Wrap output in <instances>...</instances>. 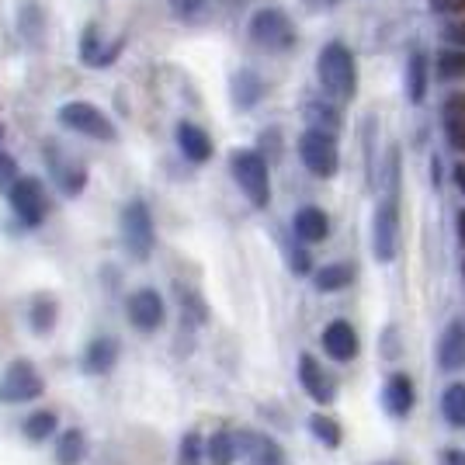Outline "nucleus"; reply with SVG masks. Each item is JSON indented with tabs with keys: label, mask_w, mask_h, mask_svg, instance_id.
Listing matches in <instances>:
<instances>
[{
	"label": "nucleus",
	"mask_w": 465,
	"mask_h": 465,
	"mask_svg": "<svg viewBox=\"0 0 465 465\" xmlns=\"http://www.w3.org/2000/svg\"><path fill=\"white\" fill-rule=\"evenodd\" d=\"M316 74H320V84L330 97L337 101H348L354 97V87H358V70H354V56L344 42H330L320 53V63H316Z\"/></svg>",
	"instance_id": "1"
},
{
	"label": "nucleus",
	"mask_w": 465,
	"mask_h": 465,
	"mask_svg": "<svg viewBox=\"0 0 465 465\" xmlns=\"http://www.w3.org/2000/svg\"><path fill=\"white\" fill-rule=\"evenodd\" d=\"M232 177L240 184V192L251 198V205L264 209L272 202V177H268V163L257 150H236L230 156Z\"/></svg>",
	"instance_id": "2"
},
{
	"label": "nucleus",
	"mask_w": 465,
	"mask_h": 465,
	"mask_svg": "<svg viewBox=\"0 0 465 465\" xmlns=\"http://www.w3.org/2000/svg\"><path fill=\"white\" fill-rule=\"evenodd\" d=\"M251 39L264 53H285L295 45V25L285 11L278 7H261L251 18Z\"/></svg>",
	"instance_id": "3"
},
{
	"label": "nucleus",
	"mask_w": 465,
	"mask_h": 465,
	"mask_svg": "<svg viewBox=\"0 0 465 465\" xmlns=\"http://www.w3.org/2000/svg\"><path fill=\"white\" fill-rule=\"evenodd\" d=\"M59 122H63L66 129L80 133V136L101 139V143H112V139H115L112 118L104 115L97 104H87V101H70V104H63V108H59Z\"/></svg>",
	"instance_id": "4"
},
{
	"label": "nucleus",
	"mask_w": 465,
	"mask_h": 465,
	"mask_svg": "<svg viewBox=\"0 0 465 465\" xmlns=\"http://www.w3.org/2000/svg\"><path fill=\"white\" fill-rule=\"evenodd\" d=\"M45 392V379L32 361H15L0 375V403H28Z\"/></svg>",
	"instance_id": "5"
},
{
	"label": "nucleus",
	"mask_w": 465,
	"mask_h": 465,
	"mask_svg": "<svg viewBox=\"0 0 465 465\" xmlns=\"http://www.w3.org/2000/svg\"><path fill=\"white\" fill-rule=\"evenodd\" d=\"M122 240L133 257H150L153 253V215L143 202H129L125 213H122Z\"/></svg>",
	"instance_id": "6"
},
{
	"label": "nucleus",
	"mask_w": 465,
	"mask_h": 465,
	"mask_svg": "<svg viewBox=\"0 0 465 465\" xmlns=\"http://www.w3.org/2000/svg\"><path fill=\"white\" fill-rule=\"evenodd\" d=\"M299 156H302L306 171H312L316 177L337 174V143L327 129H306L299 139Z\"/></svg>",
	"instance_id": "7"
},
{
	"label": "nucleus",
	"mask_w": 465,
	"mask_h": 465,
	"mask_svg": "<svg viewBox=\"0 0 465 465\" xmlns=\"http://www.w3.org/2000/svg\"><path fill=\"white\" fill-rule=\"evenodd\" d=\"M11 209L18 215L25 226H39L45 213H49V198H45V188L35 177H18L11 184Z\"/></svg>",
	"instance_id": "8"
},
{
	"label": "nucleus",
	"mask_w": 465,
	"mask_h": 465,
	"mask_svg": "<svg viewBox=\"0 0 465 465\" xmlns=\"http://www.w3.org/2000/svg\"><path fill=\"white\" fill-rule=\"evenodd\" d=\"M163 316H167V306H163V295L156 289H139L129 295V323L136 330L153 333L163 327Z\"/></svg>",
	"instance_id": "9"
},
{
	"label": "nucleus",
	"mask_w": 465,
	"mask_h": 465,
	"mask_svg": "<svg viewBox=\"0 0 465 465\" xmlns=\"http://www.w3.org/2000/svg\"><path fill=\"white\" fill-rule=\"evenodd\" d=\"M396 223H400L396 194H386V202L375 213V232H371V251L379 261H392V253H396Z\"/></svg>",
	"instance_id": "10"
},
{
	"label": "nucleus",
	"mask_w": 465,
	"mask_h": 465,
	"mask_svg": "<svg viewBox=\"0 0 465 465\" xmlns=\"http://www.w3.org/2000/svg\"><path fill=\"white\" fill-rule=\"evenodd\" d=\"M45 160H49V167H53V177H56L59 192H66V194L84 192V184H87V171H84V163H77L74 156L56 150V146H49V150H45Z\"/></svg>",
	"instance_id": "11"
},
{
	"label": "nucleus",
	"mask_w": 465,
	"mask_h": 465,
	"mask_svg": "<svg viewBox=\"0 0 465 465\" xmlns=\"http://www.w3.org/2000/svg\"><path fill=\"white\" fill-rule=\"evenodd\" d=\"M299 382H302V389L310 392L316 403H333V396H337V386H333V379L327 375V369L316 361V358H310V354H302L299 358Z\"/></svg>",
	"instance_id": "12"
},
{
	"label": "nucleus",
	"mask_w": 465,
	"mask_h": 465,
	"mask_svg": "<svg viewBox=\"0 0 465 465\" xmlns=\"http://www.w3.org/2000/svg\"><path fill=\"white\" fill-rule=\"evenodd\" d=\"M358 333L348 320H333L327 330H323V351H327L333 361H354L358 358Z\"/></svg>",
	"instance_id": "13"
},
{
	"label": "nucleus",
	"mask_w": 465,
	"mask_h": 465,
	"mask_svg": "<svg viewBox=\"0 0 465 465\" xmlns=\"http://www.w3.org/2000/svg\"><path fill=\"white\" fill-rule=\"evenodd\" d=\"M438 361L441 369H465V323L455 320L448 323L441 341H438Z\"/></svg>",
	"instance_id": "14"
},
{
	"label": "nucleus",
	"mask_w": 465,
	"mask_h": 465,
	"mask_svg": "<svg viewBox=\"0 0 465 465\" xmlns=\"http://www.w3.org/2000/svg\"><path fill=\"white\" fill-rule=\"evenodd\" d=\"M177 146H181V153L188 156L192 163H205L213 156V139H209L205 129H198L194 122H181L177 125Z\"/></svg>",
	"instance_id": "15"
},
{
	"label": "nucleus",
	"mask_w": 465,
	"mask_h": 465,
	"mask_svg": "<svg viewBox=\"0 0 465 465\" xmlns=\"http://www.w3.org/2000/svg\"><path fill=\"white\" fill-rule=\"evenodd\" d=\"M295 236L302 240V243H320V240H327L330 232V219L323 209H316V205H302L299 213H295Z\"/></svg>",
	"instance_id": "16"
},
{
	"label": "nucleus",
	"mask_w": 465,
	"mask_h": 465,
	"mask_svg": "<svg viewBox=\"0 0 465 465\" xmlns=\"http://www.w3.org/2000/svg\"><path fill=\"white\" fill-rule=\"evenodd\" d=\"M413 400H417V392H413V379L410 375H392L386 382V392H382V403L392 417H407L410 410H413Z\"/></svg>",
	"instance_id": "17"
},
{
	"label": "nucleus",
	"mask_w": 465,
	"mask_h": 465,
	"mask_svg": "<svg viewBox=\"0 0 465 465\" xmlns=\"http://www.w3.org/2000/svg\"><path fill=\"white\" fill-rule=\"evenodd\" d=\"M118 358V344L112 337H94L87 348H84V371L91 375H104V371L115 365Z\"/></svg>",
	"instance_id": "18"
},
{
	"label": "nucleus",
	"mask_w": 465,
	"mask_h": 465,
	"mask_svg": "<svg viewBox=\"0 0 465 465\" xmlns=\"http://www.w3.org/2000/svg\"><path fill=\"white\" fill-rule=\"evenodd\" d=\"M445 133H448V143L465 153V91L462 94H451L445 101Z\"/></svg>",
	"instance_id": "19"
},
{
	"label": "nucleus",
	"mask_w": 465,
	"mask_h": 465,
	"mask_svg": "<svg viewBox=\"0 0 465 465\" xmlns=\"http://www.w3.org/2000/svg\"><path fill=\"white\" fill-rule=\"evenodd\" d=\"M264 94V87H261V77L253 74V70H240L236 77H232V101L240 104V108H253L257 101Z\"/></svg>",
	"instance_id": "20"
},
{
	"label": "nucleus",
	"mask_w": 465,
	"mask_h": 465,
	"mask_svg": "<svg viewBox=\"0 0 465 465\" xmlns=\"http://www.w3.org/2000/svg\"><path fill=\"white\" fill-rule=\"evenodd\" d=\"M84 455H87V441H84V434H80L77 427L63 430V434H59V445H56V462L59 465H80L84 462Z\"/></svg>",
	"instance_id": "21"
},
{
	"label": "nucleus",
	"mask_w": 465,
	"mask_h": 465,
	"mask_svg": "<svg viewBox=\"0 0 465 465\" xmlns=\"http://www.w3.org/2000/svg\"><path fill=\"white\" fill-rule=\"evenodd\" d=\"M427 94V59L424 53H413L407 63V97L413 104H420Z\"/></svg>",
	"instance_id": "22"
},
{
	"label": "nucleus",
	"mask_w": 465,
	"mask_h": 465,
	"mask_svg": "<svg viewBox=\"0 0 465 465\" xmlns=\"http://www.w3.org/2000/svg\"><path fill=\"white\" fill-rule=\"evenodd\" d=\"M59 316V302L53 295H35L32 299V312H28V320H32V330H39V333H49L53 323H56Z\"/></svg>",
	"instance_id": "23"
},
{
	"label": "nucleus",
	"mask_w": 465,
	"mask_h": 465,
	"mask_svg": "<svg viewBox=\"0 0 465 465\" xmlns=\"http://www.w3.org/2000/svg\"><path fill=\"white\" fill-rule=\"evenodd\" d=\"M351 282H354V268L351 264H327V268L316 272V289L320 292H341L348 289Z\"/></svg>",
	"instance_id": "24"
},
{
	"label": "nucleus",
	"mask_w": 465,
	"mask_h": 465,
	"mask_svg": "<svg viewBox=\"0 0 465 465\" xmlns=\"http://www.w3.org/2000/svg\"><path fill=\"white\" fill-rule=\"evenodd\" d=\"M209 462L213 465H232L236 462V455H240V448H236V438L226 434V430H215L213 438H209Z\"/></svg>",
	"instance_id": "25"
},
{
	"label": "nucleus",
	"mask_w": 465,
	"mask_h": 465,
	"mask_svg": "<svg viewBox=\"0 0 465 465\" xmlns=\"http://www.w3.org/2000/svg\"><path fill=\"white\" fill-rule=\"evenodd\" d=\"M441 410H445V417L455 427H465V386L462 382H455V386H448L445 392H441Z\"/></svg>",
	"instance_id": "26"
},
{
	"label": "nucleus",
	"mask_w": 465,
	"mask_h": 465,
	"mask_svg": "<svg viewBox=\"0 0 465 465\" xmlns=\"http://www.w3.org/2000/svg\"><path fill=\"white\" fill-rule=\"evenodd\" d=\"M25 438H32V441H45L53 430H56V413H49V410H39V413H32V417H25Z\"/></svg>",
	"instance_id": "27"
},
{
	"label": "nucleus",
	"mask_w": 465,
	"mask_h": 465,
	"mask_svg": "<svg viewBox=\"0 0 465 465\" xmlns=\"http://www.w3.org/2000/svg\"><path fill=\"white\" fill-rule=\"evenodd\" d=\"M310 430L316 441H323L327 448H337L341 445V424L333 420V417H327V413H316V417H310Z\"/></svg>",
	"instance_id": "28"
},
{
	"label": "nucleus",
	"mask_w": 465,
	"mask_h": 465,
	"mask_svg": "<svg viewBox=\"0 0 465 465\" xmlns=\"http://www.w3.org/2000/svg\"><path fill=\"white\" fill-rule=\"evenodd\" d=\"M438 74L445 80H465V49H441L438 53Z\"/></svg>",
	"instance_id": "29"
},
{
	"label": "nucleus",
	"mask_w": 465,
	"mask_h": 465,
	"mask_svg": "<svg viewBox=\"0 0 465 465\" xmlns=\"http://www.w3.org/2000/svg\"><path fill=\"white\" fill-rule=\"evenodd\" d=\"M80 56H84V63H91V66L112 63V49H101L97 45V28H87V35L80 42Z\"/></svg>",
	"instance_id": "30"
},
{
	"label": "nucleus",
	"mask_w": 465,
	"mask_h": 465,
	"mask_svg": "<svg viewBox=\"0 0 465 465\" xmlns=\"http://www.w3.org/2000/svg\"><path fill=\"white\" fill-rule=\"evenodd\" d=\"M251 465H282V451L272 438H253V448H247Z\"/></svg>",
	"instance_id": "31"
},
{
	"label": "nucleus",
	"mask_w": 465,
	"mask_h": 465,
	"mask_svg": "<svg viewBox=\"0 0 465 465\" xmlns=\"http://www.w3.org/2000/svg\"><path fill=\"white\" fill-rule=\"evenodd\" d=\"M177 465H202V438L198 434H184L181 438V451H177Z\"/></svg>",
	"instance_id": "32"
},
{
	"label": "nucleus",
	"mask_w": 465,
	"mask_h": 465,
	"mask_svg": "<svg viewBox=\"0 0 465 465\" xmlns=\"http://www.w3.org/2000/svg\"><path fill=\"white\" fill-rule=\"evenodd\" d=\"M177 11V18L194 21L198 15H205V0H171Z\"/></svg>",
	"instance_id": "33"
},
{
	"label": "nucleus",
	"mask_w": 465,
	"mask_h": 465,
	"mask_svg": "<svg viewBox=\"0 0 465 465\" xmlns=\"http://www.w3.org/2000/svg\"><path fill=\"white\" fill-rule=\"evenodd\" d=\"M18 177L21 174H18V163H15V156L0 153V188H4V184L11 188V184H15Z\"/></svg>",
	"instance_id": "34"
},
{
	"label": "nucleus",
	"mask_w": 465,
	"mask_h": 465,
	"mask_svg": "<svg viewBox=\"0 0 465 465\" xmlns=\"http://www.w3.org/2000/svg\"><path fill=\"white\" fill-rule=\"evenodd\" d=\"M445 42H451L455 49H465V18L448 21V28H445Z\"/></svg>",
	"instance_id": "35"
},
{
	"label": "nucleus",
	"mask_w": 465,
	"mask_h": 465,
	"mask_svg": "<svg viewBox=\"0 0 465 465\" xmlns=\"http://www.w3.org/2000/svg\"><path fill=\"white\" fill-rule=\"evenodd\" d=\"M438 15H465V0H430Z\"/></svg>",
	"instance_id": "36"
},
{
	"label": "nucleus",
	"mask_w": 465,
	"mask_h": 465,
	"mask_svg": "<svg viewBox=\"0 0 465 465\" xmlns=\"http://www.w3.org/2000/svg\"><path fill=\"white\" fill-rule=\"evenodd\" d=\"M289 261H292V272H299V274H310V253L306 251H289Z\"/></svg>",
	"instance_id": "37"
},
{
	"label": "nucleus",
	"mask_w": 465,
	"mask_h": 465,
	"mask_svg": "<svg viewBox=\"0 0 465 465\" xmlns=\"http://www.w3.org/2000/svg\"><path fill=\"white\" fill-rule=\"evenodd\" d=\"M441 465H465V451L462 448H448L441 455Z\"/></svg>",
	"instance_id": "38"
},
{
	"label": "nucleus",
	"mask_w": 465,
	"mask_h": 465,
	"mask_svg": "<svg viewBox=\"0 0 465 465\" xmlns=\"http://www.w3.org/2000/svg\"><path fill=\"white\" fill-rule=\"evenodd\" d=\"M455 184H459V192L465 194V163H459V167H455Z\"/></svg>",
	"instance_id": "39"
},
{
	"label": "nucleus",
	"mask_w": 465,
	"mask_h": 465,
	"mask_svg": "<svg viewBox=\"0 0 465 465\" xmlns=\"http://www.w3.org/2000/svg\"><path fill=\"white\" fill-rule=\"evenodd\" d=\"M459 236H462V240H465V213L459 215Z\"/></svg>",
	"instance_id": "40"
},
{
	"label": "nucleus",
	"mask_w": 465,
	"mask_h": 465,
	"mask_svg": "<svg viewBox=\"0 0 465 465\" xmlns=\"http://www.w3.org/2000/svg\"><path fill=\"white\" fill-rule=\"evenodd\" d=\"M0 139H4V125H0Z\"/></svg>",
	"instance_id": "41"
},
{
	"label": "nucleus",
	"mask_w": 465,
	"mask_h": 465,
	"mask_svg": "<svg viewBox=\"0 0 465 465\" xmlns=\"http://www.w3.org/2000/svg\"><path fill=\"white\" fill-rule=\"evenodd\" d=\"M462 274H465V264H462Z\"/></svg>",
	"instance_id": "42"
}]
</instances>
